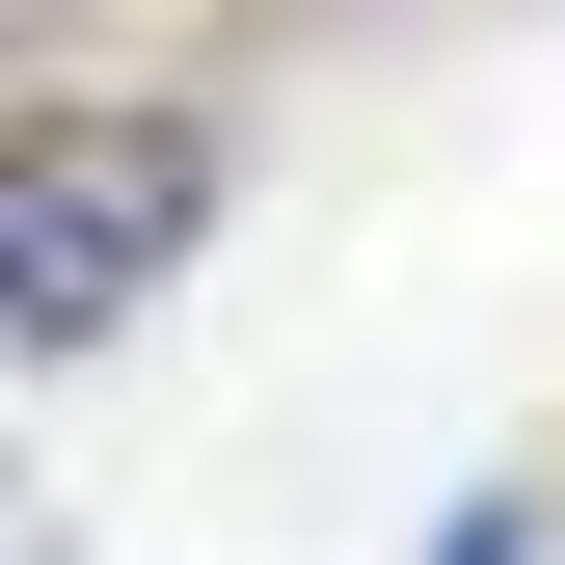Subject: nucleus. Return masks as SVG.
<instances>
[{
  "label": "nucleus",
  "instance_id": "obj_1",
  "mask_svg": "<svg viewBox=\"0 0 565 565\" xmlns=\"http://www.w3.org/2000/svg\"><path fill=\"white\" fill-rule=\"evenodd\" d=\"M189 216H216V135L189 108H54L28 189H0V323H28V377H82V350L189 269Z\"/></svg>",
  "mask_w": 565,
  "mask_h": 565
},
{
  "label": "nucleus",
  "instance_id": "obj_2",
  "mask_svg": "<svg viewBox=\"0 0 565 565\" xmlns=\"http://www.w3.org/2000/svg\"><path fill=\"white\" fill-rule=\"evenodd\" d=\"M431 565H539V484H458V512H431Z\"/></svg>",
  "mask_w": 565,
  "mask_h": 565
}]
</instances>
